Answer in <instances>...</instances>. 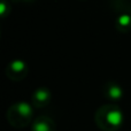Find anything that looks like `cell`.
<instances>
[{
  "label": "cell",
  "instance_id": "1",
  "mask_svg": "<svg viewBox=\"0 0 131 131\" xmlns=\"http://www.w3.org/2000/svg\"><path fill=\"white\" fill-rule=\"evenodd\" d=\"M116 29L121 32H127L131 30V14L129 12H123L116 17L115 21Z\"/></svg>",
  "mask_w": 131,
  "mask_h": 131
},
{
  "label": "cell",
  "instance_id": "2",
  "mask_svg": "<svg viewBox=\"0 0 131 131\" xmlns=\"http://www.w3.org/2000/svg\"><path fill=\"white\" fill-rule=\"evenodd\" d=\"M108 121L114 125L121 124V122H122V114H121V112H111L108 114Z\"/></svg>",
  "mask_w": 131,
  "mask_h": 131
},
{
  "label": "cell",
  "instance_id": "3",
  "mask_svg": "<svg viewBox=\"0 0 131 131\" xmlns=\"http://www.w3.org/2000/svg\"><path fill=\"white\" fill-rule=\"evenodd\" d=\"M25 68H27V66H25V63L23 61H21V60H15V61H13L9 64V69H10L12 71H16V72L23 71Z\"/></svg>",
  "mask_w": 131,
  "mask_h": 131
},
{
  "label": "cell",
  "instance_id": "4",
  "mask_svg": "<svg viewBox=\"0 0 131 131\" xmlns=\"http://www.w3.org/2000/svg\"><path fill=\"white\" fill-rule=\"evenodd\" d=\"M10 13V4L7 0H1L0 1V16L5 18Z\"/></svg>",
  "mask_w": 131,
  "mask_h": 131
},
{
  "label": "cell",
  "instance_id": "5",
  "mask_svg": "<svg viewBox=\"0 0 131 131\" xmlns=\"http://www.w3.org/2000/svg\"><path fill=\"white\" fill-rule=\"evenodd\" d=\"M18 109H20V113H22V115H30L32 113L31 107L27 104H20L18 105Z\"/></svg>",
  "mask_w": 131,
  "mask_h": 131
},
{
  "label": "cell",
  "instance_id": "6",
  "mask_svg": "<svg viewBox=\"0 0 131 131\" xmlns=\"http://www.w3.org/2000/svg\"><path fill=\"white\" fill-rule=\"evenodd\" d=\"M36 98L39 101H44L48 98V92H46L45 90H39L36 92Z\"/></svg>",
  "mask_w": 131,
  "mask_h": 131
},
{
  "label": "cell",
  "instance_id": "7",
  "mask_svg": "<svg viewBox=\"0 0 131 131\" xmlns=\"http://www.w3.org/2000/svg\"><path fill=\"white\" fill-rule=\"evenodd\" d=\"M121 94H122V92H121V89L120 88H113L111 90V95L113 98H120L121 97Z\"/></svg>",
  "mask_w": 131,
  "mask_h": 131
},
{
  "label": "cell",
  "instance_id": "8",
  "mask_svg": "<svg viewBox=\"0 0 131 131\" xmlns=\"http://www.w3.org/2000/svg\"><path fill=\"white\" fill-rule=\"evenodd\" d=\"M35 131H47V127H46L45 124L38 123V124L35 125Z\"/></svg>",
  "mask_w": 131,
  "mask_h": 131
},
{
  "label": "cell",
  "instance_id": "9",
  "mask_svg": "<svg viewBox=\"0 0 131 131\" xmlns=\"http://www.w3.org/2000/svg\"><path fill=\"white\" fill-rule=\"evenodd\" d=\"M82 1H86V0H82Z\"/></svg>",
  "mask_w": 131,
  "mask_h": 131
}]
</instances>
